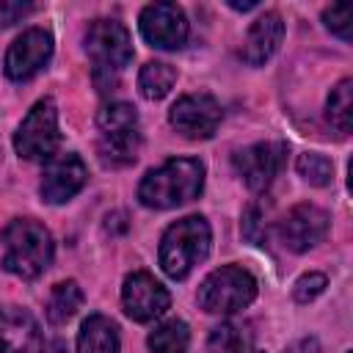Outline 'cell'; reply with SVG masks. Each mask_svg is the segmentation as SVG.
Masks as SVG:
<instances>
[{"label":"cell","instance_id":"1","mask_svg":"<svg viewBox=\"0 0 353 353\" xmlns=\"http://www.w3.org/2000/svg\"><path fill=\"white\" fill-rule=\"evenodd\" d=\"M204 188V165L193 157H174L165 160L160 168H152L141 185L138 199L146 207L168 210L185 201H193Z\"/></svg>","mask_w":353,"mask_h":353},{"label":"cell","instance_id":"2","mask_svg":"<svg viewBox=\"0 0 353 353\" xmlns=\"http://www.w3.org/2000/svg\"><path fill=\"white\" fill-rule=\"evenodd\" d=\"M52 262V237L33 218H17L3 232V268L22 279H36Z\"/></svg>","mask_w":353,"mask_h":353},{"label":"cell","instance_id":"3","mask_svg":"<svg viewBox=\"0 0 353 353\" xmlns=\"http://www.w3.org/2000/svg\"><path fill=\"white\" fill-rule=\"evenodd\" d=\"M210 223L201 215H188L171 223L160 240V268L171 279H185L210 254Z\"/></svg>","mask_w":353,"mask_h":353},{"label":"cell","instance_id":"4","mask_svg":"<svg viewBox=\"0 0 353 353\" xmlns=\"http://www.w3.org/2000/svg\"><path fill=\"white\" fill-rule=\"evenodd\" d=\"M256 298V281L237 265L212 270L199 287V306L210 314H232Z\"/></svg>","mask_w":353,"mask_h":353},{"label":"cell","instance_id":"5","mask_svg":"<svg viewBox=\"0 0 353 353\" xmlns=\"http://www.w3.org/2000/svg\"><path fill=\"white\" fill-rule=\"evenodd\" d=\"M58 110L52 99H39L14 135V149L25 160L52 157L58 146Z\"/></svg>","mask_w":353,"mask_h":353},{"label":"cell","instance_id":"6","mask_svg":"<svg viewBox=\"0 0 353 353\" xmlns=\"http://www.w3.org/2000/svg\"><path fill=\"white\" fill-rule=\"evenodd\" d=\"M85 50L99 69H124L132 61V39L116 19H94L85 30Z\"/></svg>","mask_w":353,"mask_h":353},{"label":"cell","instance_id":"7","mask_svg":"<svg viewBox=\"0 0 353 353\" xmlns=\"http://www.w3.org/2000/svg\"><path fill=\"white\" fill-rule=\"evenodd\" d=\"M141 33L152 47L176 50L188 39V19L176 3H152L141 11Z\"/></svg>","mask_w":353,"mask_h":353},{"label":"cell","instance_id":"8","mask_svg":"<svg viewBox=\"0 0 353 353\" xmlns=\"http://www.w3.org/2000/svg\"><path fill=\"white\" fill-rule=\"evenodd\" d=\"M121 303H124V312L135 320V323H149L154 317H160L171 298H168V290L146 270H138L132 276L124 279V287H121Z\"/></svg>","mask_w":353,"mask_h":353},{"label":"cell","instance_id":"9","mask_svg":"<svg viewBox=\"0 0 353 353\" xmlns=\"http://www.w3.org/2000/svg\"><path fill=\"white\" fill-rule=\"evenodd\" d=\"M168 121L185 138H210L221 124V105L210 94H188L174 102Z\"/></svg>","mask_w":353,"mask_h":353},{"label":"cell","instance_id":"10","mask_svg":"<svg viewBox=\"0 0 353 353\" xmlns=\"http://www.w3.org/2000/svg\"><path fill=\"white\" fill-rule=\"evenodd\" d=\"M50 55H52V36L44 28H28L11 41L6 52V74L11 80H28L50 61Z\"/></svg>","mask_w":353,"mask_h":353},{"label":"cell","instance_id":"11","mask_svg":"<svg viewBox=\"0 0 353 353\" xmlns=\"http://www.w3.org/2000/svg\"><path fill=\"white\" fill-rule=\"evenodd\" d=\"M88 179V171H85V163L66 152V154H52L47 168H44V176H41V199L50 201V204H63L69 201Z\"/></svg>","mask_w":353,"mask_h":353},{"label":"cell","instance_id":"12","mask_svg":"<svg viewBox=\"0 0 353 353\" xmlns=\"http://www.w3.org/2000/svg\"><path fill=\"white\" fill-rule=\"evenodd\" d=\"M284 154H287V146L284 143H254L243 152L234 154V165L240 171V176L245 179V185L251 190H265L276 174L281 171V163H284Z\"/></svg>","mask_w":353,"mask_h":353},{"label":"cell","instance_id":"13","mask_svg":"<svg viewBox=\"0 0 353 353\" xmlns=\"http://www.w3.org/2000/svg\"><path fill=\"white\" fill-rule=\"evenodd\" d=\"M281 240L290 251L301 254V251H309L312 245H317L325 232H328V215L325 210L314 207V204H295L284 221H281Z\"/></svg>","mask_w":353,"mask_h":353},{"label":"cell","instance_id":"14","mask_svg":"<svg viewBox=\"0 0 353 353\" xmlns=\"http://www.w3.org/2000/svg\"><path fill=\"white\" fill-rule=\"evenodd\" d=\"M281 36H284V22L276 11H268L262 14L251 28H248V36L243 41V61L248 66H262L273 52L276 47L281 44Z\"/></svg>","mask_w":353,"mask_h":353},{"label":"cell","instance_id":"15","mask_svg":"<svg viewBox=\"0 0 353 353\" xmlns=\"http://www.w3.org/2000/svg\"><path fill=\"white\" fill-rule=\"evenodd\" d=\"M36 336L39 331L28 312L0 306V353H30Z\"/></svg>","mask_w":353,"mask_h":353},{"label":"cell","instance_id":"16","mask_svg":"<svg viewBox=\"0 0 353 353\" xmlns=\"http://www.w3.org/2000/svg\"><path fill=\"white\" fill-rule=\"evenodd\" d=\"M141 149V132L138 127L130 130H110V132H99V157L105 165H130L135 163Z\"/></svg>","mask_w":353,"mask_h":353},{"label":"cell","instance_id":"17","mask_svg":"<svg viewBox=\"0 0 353 353\" xmlns=\"http://www.w3.org/2000/svg\"><path fill=\"white\" fill-rule=\"evenodd\" d=\"M77 353H119V328L105 314H91L77 334Z\"/></svg>","mask_w":353,"mask_h":353},{"label":"cell","instance_id":"18","mask_svg":"<svg viewBox=\"0 0 353 353\" xmlns=\"http://www.w3.org/2000/svg\"><path fill=\"white\" fill-rule=\"evenodd\" d=\"M80 306H83V290L74 281H61L52 287V292L47 298V317H50V323L63 325L77 314Z\"/></svg>","mask_w":353,"mask_h":353},{"label":"cell","instance_id":"19","mask_svg":"<svg viewBox=\"0 0 353 353\" xmlns=\"http://www.w3.org/2000/svg\"><path fill=\"white\" fill-rule=\"evenodd\" d=\"M174 80H176V69L171 63L149 61V63H143V69L138 74V91L146 99H163L171 91Z\"/></svg>","mask_w":353,"mask_h":353},{"label":"cell","instance_id":"20","mask_svg":"<svg viewBox=\"0 0 353 353\" xmlns=\"http://www.w3.org/2000/svg\"><path fill=\"white\" fill-rule=\"evenodd\" d=\"M188 342H190V334L182 320H168L149 334L152 353H185Z\"/></svg>","mask_w":353,"mask_h":353},{"label":"cell","instance_id":"21","mask_svg":"<svg viewBox=\"0 0 353 353\" xmlns=\"http://www.w3.org/2000/svg\"><path fill=\"white\" fill-rule=\"evenodd\" d=\"M350 91H353V83L350 80H342L331 97H328V119L331 124L339 130V132H350V116H353V102H350Z\"/></svg>","mask_w":353,"mask_h":353},{"label":"cell","instance_id":"22","mask_svg":"<svg viewBox=\"0 0 353 353\" xmlns=\"http://www.w3.org/2000/svg\"><path fill=\"white\" fill-rule=\"evenodd\" d=\"M97 124H99V132L130 130V127H138V113L127 102H110L97 113Z\"/></svg>","mask_w":353,"mask_h":353},{"label":"cell","instance_id":"23","mask_svg":"<svg viewBox=\"0 0 353 353\" xmlns=\"http://www.w3.org/2000/svg\"><path fill=\"white\" fill-rule=\"evenodd\" d=\"M298 174L309 182V185H328L334 176V165L325 154L317 152H303L298 157Z\"/></svg>","mask_w":353,"mask_h":353},{"label":"cell","instance_id":"24","mask_svg":"<svg viewBox=\"0 0 353 353\" xmlns=\"http://www.w3.org/2000/svg\"><path fill=\"white\" fill-rule=\"evenodd\" d=\"M207 347H210V353H240L243 350V334L237 325L221 323L210 331Z\"/></svg>","mask_w":353,"mask_h":353},{"label":"cell","instance_id":"25","mask_svg":"<svg viewBox=\"0 0 353 353\" xmlns=\"http://www.w3.org/2000/svg\"><path fill=\"white\" fill-rule=\"evenodd\" d=\"M243 234H245L254 245H265V243H268V223H265V212H262L259 204H251V207L245 210Z\"/></svg>","mask_w":353,"mask_h":353},{"label":"cell","instance_id":"26","mask_svg":"<svg viewBox=\"0 0 353 353\" xmlns=\"http://www.w3.org/2000/svg\"><path fill=\"white\" fill-rule=\"evenodd\" d=\"M323 22L331 33H336L339 39L350 41V25H353V17H350V6H331L323 11Z\"/></svg>","mask_w":353,"mask_h":353},{"label":"cell","instance_id":"27","mask_svg":"<svg viewBox=\"0 0 353 353\" xmlns=\"http://www.w3.org/2000/svg\"><path fill=\"white\" fill-rule=\"evenodd\" d=\"M325 276L323 273H306V276H301L298 281H295V287H292V295H295V301L298 303H309V301H314L323 290H325Z\"/></svg>","mask_w":353,"mask_h":353},{"label":"cell","instance_id":"28","mask_svg":"<svg viewBox=\"0 0 353 353\" xmlns=\"http://www.w3.org/2000/svg\"><path fill=\"white\" fill-rule=\"evenodd\" d=\"M30 11V3H17V0H0V25H14Z\"/></svg>","mask_w":353,"mask_h":353},{"label":"cell","instance_id":"29","mask_svg":"<svg viewBox=\"0 0 353 353\" xmlns=\"http://www.w3.org/2000/svg\"><path fill=\"white\" fill-rule=\"evenodd\" d=\"M287 353H317V339H301V342L292 345Z\"/></svg>","mask_w":353,"mask_h":353},{"label":"cell","instance_id":"30","mask_svg":"<svg viewBox=\"0 0 353 353\" xmlns=\"http://www.w3.org/2000/svg\"><path fill=\"white\" fill-rule=\"evenodd\" d=\"M229 6H232V8H237V11H251L256 3H254V0H248V3H229Z\"/></svg>","mask_w":353,"mask_h":353},{"label":"cell","instance_id":"31","mask_svg":"<svg viewBox=\"0 0 353 353\" xmlns=\"http://www.w3.org/2000/svg\"><path fill=\"white\" fill-rule=\"evenodd\" d=\"M248 353H262V350H248Z\"/></svg>","mask_w":353,"mask_h":353}]
</instances>
